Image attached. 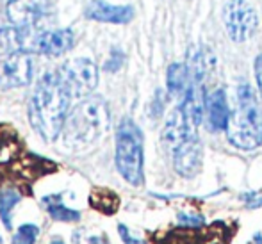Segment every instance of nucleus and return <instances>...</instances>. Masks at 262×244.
Returning <instances> with one entry per match:
<instances>
[{
    "instance_id": "nucleus-2",
    "label": "nucleus",
    "mask_w": 262,
    "mask_h": 244,
    "mask_svg": "<svg viewBox=\"0 0 262 244\" xmlns=\"http://www.w3.org/2000/svg\"><path fill=\"white\" fill-rule=\"evenodd\" d=\"M109 128V109L104 98L86 97L68 113L62 127V145L70 150H84L97 143Z\"/></svg>"
},
{
    "instance_id": "nucleus-14",
    "label": "nucleus",
    "mask_w": 262,
    "mask_h": 244,
    "mask_svg": "<svg viewBox=\"0 0 262 244\" xmlns=\"http://www.w3.org/2000/svg\"><path fill=\"white\" fill-rule=\"evenodd\" d=\"M230 105H228L227 95L223 90H214L212 93L207 95V107H205V114H207V123L212 132L227 130L228 120H230Z\"/></svg>"
},
{
    "instance_id": "nucleus-7",
    "label": "nucleus",
    "mask_w": 262,
    "mask_h": 244,
    "mask_svg": "<svg viewBox=\"0 0 262 244\" xmlns=\"http://www.w3.org/2000/svg\"><path fill=\"white\" fill-rule=\"evenodd\" d=\"M32 79L31 54L20 50H7L0 54V90H16L27 86Z\"/></svg>"
},
{
    "instance_id": "nucleus-17",
    "label": "nucleus",
    "mask_w": 262,
    "mask_h": 244,
    "mask_svg": "<svg viewBox=\"0 0 262 244\" xmlns=\"http://www.w3.org/2000/svg\"><path fill=\"white\" fill-rule=\"evenodd\" d=\"M43 207L49 212V216L52 217L54 221H61V223H73V221L80 219V212L70 209L62 203L61 196L59 194H52V196H45L41 199Z\"/></svg>"
},
{
    "instance_id": "nucleus-19",
    "label": "nucleus",
    "mask_w": 262,
    "mask_h": 244,
    "mask_svg": "<svg viewBox=\"0 0 262 244\" xmlns=\"http://www.w3.org/2000/svg\"><path fill=\"white\" fill-rule=\"evenodd\" d=\"M20 199H21L20 193L14 189H4L0 193V217H2L6 228H11V210L14 209V205Z\"/></svg>"
},
{
    "instance_id": "nucleus-15",
    "label": "nucleus",
    "mask_w": 262,
    "mask_h": 244,
    "mask_svg": "<svg viewBox=\"0 0 262 244\" xmlns=\"http://www.w3.org/2000/svg\"><path fill=\"white\" fill-rule=\"evenodd\" d=\"M187 70H189L191 80H198L204 82L205 77L212 72L214 68V55L212 52L205 47H198V49H191L187 52Z\"/></svg>"
},
{
    "instance_id": "nucleus-12",
    "label": "nucleus",
    "mask_w": 262,
    "mask_h": 244,
    "mask_svg": "<svg viewBox=\"0 0 262 244\" xmlns=\"http://www.w3.org/2000/svg\"><path fill=\"white\" fill-rule=\"evenodd\" d=\"M86 16L90 20L102 21V24L125 25L134 18V9L130 6H113L102 0H93L86 7Z\"/></svg>"
},
{
    "instance_id": "nucleus-25",
    "label": "nucleus",
    "mask_w": 262,
    "mask_h": 244,
    "mask_svg": "<svg viewBox=\"0 0 262 244\" xmlns=\"http://www.w3.org/2000/svg\"><path fill=\"white\" fill-rule=\"evenodd\" d=\"M248 244H262V235H259V234L253 235V239H252V241H250Z\"/></svg>"
},
{
    "instance_id": "nucleus-6",
    "label": "nucleus",
    "mask_w": 262,
    "mask_h": 244,
    "mask_svg": "<svg viewBox=\"0 0 262 244\" xmlns=\"http://www.w3.org/2000/svg\"><path fill=\"white\" fill-rule=\"evenodd\" d=\"M223 21L232 41L243 43L257 31V14L246 0H228L223 9Z\"/></svg>"
},
{
    "instance_id": "nucleus-23",
    "label": "nucleus",
    "mask_w": 262,
    "mask_h": 244,
    "mask_svg": "<svg viewBox=\"0 0 262 244\" xmlns=\"http://www.w3.org/2000/svg\"><path fill=\"white\" fill-rule=\"evenodd\" d=\"M118 230H120V235H121V239H123L125 244H146L145 241H141V239L132 237L130 232H128V228L125 227V225H120V227H118Z\"/></svg>"
},
{
    "instance_id": "nucleus-22",
    "label": "nucleus",
    "mask_w": 262,
    "mask_h": 244,
    "mask_svg": "<svg viewBox=\"0 0 262 244\" xmlns=\"http://www.w3.org/2000/svg\"><path fill=\"white\" fill-rule=\"evenodd\" d=\"M179 221L182 227H202L204 225V217L202 216H194V214H184L180 212L179 214Z\"/></svg>"
},
{
    "instance_id": "nucleus-24",
    "label": "nucleus",
    "mask_w": 262,
    "mask_h": 244,
    "mask_svg": "<svg viewBox=\"0 0 262 244\" xmlns=\"http://www.w3.org/2000/svg\"><path fill=\"white\" fill-rule=\"evenodd\" d=\"M255 77H257V82H259V90H260V97H262V54L255 61Z\"/></svg>"
},
{
    "instance_id": "nucleus-5",
    "label": "nucleus",
    "mask_w": 262,
    "mask_h": 244,
    "mask_svg": "<svg viewBox=\"0 0 262 244\" xmlns=\"http://www.w3.org/2000/svg\"><path fill=\"white\" fill-rule=\"evenodd\" d=\"M62 86L72 98H86L95 91L98 84V68L91 59H70L57 72Z\"/></svg>"
},
{
    "instance_id": "nucleus-10",
    "label": "nucleus",
    "mask_w": 262,
    "mask_h": 244,
    "mask_svg": "<svg viewBox=\"0 0 262 244\" xmlns=\"http://www.w3.org/2000/svg\"><path fill=\"white\" fill-rule=\"evenodd\" d=\"M73 43H75V36H73L72 29H57V31H45L43 29L36 36L34 54L59 57V55L72 50Z\"/></svg>"
},
{
    "instance_id": "nucleus-21",
    "label": "nucleus",
    "mask_w": 262,
    "mask_h": 244,
    "mask_svg": "<svg viewBox=\"0 0 262 244\" xmlns=\"http://www.w3.org/2000/svg\"><path fill=\"white\" fill-rule=\"evenodd\" d=\"M123 61H125L123 52L114 49L113 52H111V57H109V61L105 62L104 68L107 70V72H118V70L121 68V64H123Z\"/></svg>"
},
{
    "instance_id": "nucleus-4",
    "label": "nucleus",
    "mask_w": 262,
    "mask_h": 244,
    "mask_svg": "<svg viewBox=\"0 0 262 244\" xmlns=\"http://www.w3.org/2000/svg\"><path fill=\"white\" fill-rule=\"evenodd\" d=\"M143 162V134L134 121L125 118L116 130V168L130 186H141Z\"/></svg>"
},
{
    "instance_id": "nucleus-8",
    "label": "nucleus",
    "mask_w": 262,
    "mask_h": 244,
    "mask_svg": "<svg viewBox=\"0 0 262 244\" xmlns=\"http://www.w3.org/2000/svg\"><path fill=\"white\" fill-rule=\"evenodd\" d=\"M52 13V0H9L7 16L16 27L39 29V24Z\"/></svg>"
},
{
    "instance_id": "nucleus-18",
    "label": "nucleus",
    "mask_w": 262,
    "mask_h": 244,
    "mask_svg": "<svg viewBox=\"0 0 262 244\" xmlns=\"http://www.w3.org/2000/svg\"><path fill=\"white\" fill-rule=\"evenodd\" d=\"M91 205L95 207L97 210L100 212H105V214H113L116 212L118 205H120V199L118 196L113 193V191H105V189H97L91 193V198H90Z\"/></svg>"
},
{
    "instance_id": "nucleus-26",
    "label": "nucleus",
    "mask_w": 262,
    "mask_h": 244,
    "mask_svg": "<svg viewBox=\"0 0 262 244\" xmlns=\"http://www.w3.org/2000/svg\"><path fill=\"white\" fill-rule=\"evenodd\" d=\"M50 244H64V242H62L61 239H55V241H52V242H50Z\"/></svg>"
},
{
    "instance_id": "nucleus-27",
    "label": "nucleus",
    "mask_w": 262,
    "mask_h": 244,
    "mask_svg": "<svg viewBox=\"0 0 262 244\" xmlns=\"http://www.w3.org/2000/svg\"><path fill=\"white\" fill-rule=\"evenodd\" d=\"M0 244H2V239H0Z\"/></svg>"
},
{
    "instance_id": "nucleus-13",
    "label": "nucleus",
    "mask_w": 262,
    "mask_h": 244,
    "mask_svg": "<svg viewBox=\"0 0 262 244\" xmlns=\"http://www.w3.org/2000/svg\"><path fill=\"white\" fill-rule=\"evenodd\" d=\"M180 107H182L184 114H186L191 127L196 128L198 125L204 121L205 107H207V95H205L204 82L191 80L186 97H184L182 102H180Z\"/></svg>"
},
{
    "instance_id": "nucleus-11",
    "label": "nucleus",
    "mask_w": 262,
    "mask_h": 244,
    "mask_svg": "<svg viewBox=\"0 0 262 244\" xmlns=\"http://www.w3.org/2000/svg\"><path fill=\"white\" fill-rule=\"evenodd\" d=\"M194 130H196V128H193L189 125L182 107H177V109L169 114L168 120H166V125L161 132V139H162V143H164V146L173 151L180 143H184L187 138L196 134Z\"/></svg>"
},
{
    "instance_id": "nucleus-16",
    "label": "nucleus",
    "mask_w": 262,
    "mask_h": 244,
    "mask_svg": "<svg viewBox=\"0 0 262 244\" xmlns=\"http://www.w3.org/2000/svg\"><path fill=\"white\" fill-rule=\"evenodd\" d=\"M191 84V75L186 64H171L168 70V91L171 97L182 100L187 93V87Z\"/></svg>"
},
{
    "instance_id": "nucleus-1",
    "label": "nucleus",
    "mask_w": 262,
    "mask_h": 244,
    "mask_svg": "<svg viewBox=\"0 0 262 244\" xmlns=\"http://www.w3.org/2000/svg\"><path fill=\"white\" fill-rule=\"evenodd\" d=\"M72 97L62 86L57 72H50L39 79L29 102L31 125L47 143H52L61 136L64 121L70 113Z\"/></svg>"
},
{
    "instance_id": "nucleus-9",
    "label": "nucleus",
    "mask_w": 262,
    "mask_h": 244,
    "mask_svg": "<svg viewBox=\"0 0 262 244\" xmlns=\"http://www.w3.org/2000/svg\"><path fill=\"white\" fill-rule=\"evenodd\" d=\"M202 162H204V146H202L200 139L196 134L187 138L184 143L173 150V166L179 175L186 176V179H193L198 175L202 169Z\"/></svg>"
},
{
    "instance_id": "nucleus-3",
    "label": "nucleus",
    "mask_w": 262,
    "mask_h": 244,
    "mask_svg": "<svg viewBox=\"0 0 262 244\" xmlns=\"http://www.w3.org/2000/svg\"><path fill=\"white\" fill-rule=\"evenodd\" d=\"M228 141L239 150H255L262 145V102L252 86L237 87L227 127Z\"/></svg>"
},
{
    "instance_id": "nucleus-20",
    "label": "nucleus",
    "mask_w": 262,
    "mask_h": 244,
    "mask_svg": "<svg viewBox=\"0 0 262 244\" xmlns=\"http://www.w3.org/2000/svg\"><path fill=\"white\" fill-rule=\"evenodd\" d=\"M38 235H39V227H36L32 223H25L13 235V244H34Z\"/></svg>"
}]
</instances>
